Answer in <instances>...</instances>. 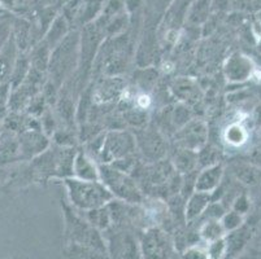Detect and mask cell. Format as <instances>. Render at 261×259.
<instances>
[{"instance_id": "5", "label": "cell", "mask_w": 261, "mask_h": 259, "mask_svg": "<svg viewBox=\"0 0 261 259\" xmlns=\"http://www.w3.org/2000/svg\"><path fill=\"white\" fill-rule=\"evenodd\" d=\"M137 144V153L143 162H158L169 156L168 137L155 125H147L141 128H133Z\"/></svg>"}, {"instance_id": "23", "label": "cell", "mask_w": 261, "mask_h": 259, "mask_svg": "<svg viewBox=\"0 0 261 259\" xmlns=\"http://www.w3.org/2000/svg\"><path fill=\"white\" fill-rule=\"evenodd\" d=\"M134 79L138 84L139 90H142V92L147 94L149 90H152L153 85L156 84V80H158V71L152 70V69L143 68L139 69L137 71V75L134 74Z\"/></svg>"}, {"instance_id": "25", "label": "cell", "mask_w": 261, "mask_h": 259, "mask_svg": "<svg viewBox=\"0 0 261 259\" xmlns=\"http://www.w3.org/2000/svg\"><path fill=\"white\" fill-rule=\"evenodd\" d=\"M198 165L199 168L207 167V166L215 165V163H220V152L218 149H216L215 147L210 146V144H205L201 149H199L198 152Z\"/></svg>"}, {"instance_id": "17", "label": "cell", "mask_w": 261, "mask_h": 259, "mask_svg": "<svg viewBox=\"0 0 261 259\" xmlns=\"http://www.w3.org/2000/svg\"><path fill=\"white\" fill-rule=\"evenodd\" d=\"M170 162L178 174L185 175L199 170L198 165V153L194 151L182 148H174V152L170 156Z\"/></svg>"}, {"instance_id": "1", "label": "cell", "mask_w": 261, "mask_h": 259, "mask_svg": "<svg viewBox=\"0 0 261 259\" xmlns=\"http://www.w3.org/2000/svg\"><path fill=\"white\" fill-rule=\"evenodd\" d=\"M63 184L66 189L69 204L81 213L106 206L113 199V196L100 180L91 182L70 177L64 179Z\"/></svg>"}, {"instance_id": "33", "label": "cell", "mask_w": 261, "mask_h": 259, "mask_svg": "<svg viewBox=\"0 0 261 259\" xmlns=\"http://www.w3.org/2000/svg\"><path fill=\"white\" fill-rule=\"evenodd\" d=\"M253 117H255L256 125L260 126V127H261V105L256 106V108H255V113H253Z\"/></svg>"}, {"instance_id": "4", "label": "cell", "mask_w": 261, "mask_h": 259, "mask_svg": "<svg viewBox=\"0 0 261 259\" xmlns=\"http://www.w3.org/2000/svg\"><path fill=\"white\" fill-rule=\"evenodd\" d=\"M61 209L65 220V237L68 242L91 246L107 253L103 234L87 222L84 214H81V211L75 210L69 203L65 201H61Z\"/></svg>"}, {"instance_id": "16", "label": "cell", "mask_w": 261, "mask_h": 259, "mask_svg": "<svg viewBox=\"0 0 261 259\" xmlns=\"http://www.w3.org/2000/svg\"><path fill=\"white\" fill-rule=\"evenodd\" d=\"M211 201H212V193L198 191L194 192L186 199V205H185V218H186L187 224L198 220L204 210L207 209V206L210 205Z\"/></svg>"}, {"instance_id": "18", "label": "cell", "mask_w": 261, "mask_h": 259, "mask_svg": "<svg viewBox=\"0 0 261 259\" xmlns=\"http://www.w3.org/2000/svg\"><path fill=\"white\" fill-rule=\"evenodd\" d=\"M66 259H109L108 254L91 246L68 242L64 250Z\"/></svg>"}, {"instance_id": "27", "label": "cell", "mask_w": 261, "mask_h": 259, "mask_svg": "<svg viewBox=\"0 0 261 259\" xmlns=\"http://www.w3.org/2000/svg\"><path fill=\"white\" fill-rule=\"evenodd\" d=\"M226 211V208L221 201L212 199L198 220H220Z\"/></svg>"}, {"instance_id": "26", "label": "cell", "mask_w": 261, "mask_h": 259, "mask_svg": "<svg viewBox=\"0 0 261 259\" xmlns=\"http://www.w3.org/2000/svg\"><path fill=\"white\" fill-rule=\"evenodd\" d=\"M220 222H221L225 232L229 234V232L236 231V229H238L239 227L243 225L244 218L242 214L237 213V211H234L232 209H230V210H227L226 213L224 214V217L220 219Z\"/></svg>"}, {"instance_id": "14", "label": "cell", "mask_w": 261, "mask_h": 259, "mask_svg": "<svg viewBox=\"0 0 261 259\" xmlns=\"http://www.w3.org/2000/svg\"><path fill=\"white\" fill-rule=\"evenodd\" d=\"M173 96L179 101V103L185 104V105L190 106L198 104L201 100L200 89H199L198 83L195 80L189 79V78H179L175 79L174 83L170 87Z\"/></svg>"}, {"instance_id": "21", "label": "cell", "mask_w": 261, "mask_h": 259, "mask_svg": "<svg viewBox=\"0 0 261 259\" xmlns=\"http://www.w3.org/2000/svg\"><path fill=\"white\" fill-rule=\"evenodd\" d=\"M198 235L205 244H210V242L225 237L226 232L220 220H200Z\"/></svg>"}, {"instance_id": "13", "label": "cell", "mask_w": 261, "mask_h": 259, "mask_svg": "<svg viewBox=\"0 0 261 259\" xmlns=\"http://www.w3.org/2000/svg\"><path fill=\"white\" fill-rule=\"evenodd\" d=\"M224 178L225 168L221 162L207 166V167L199 168L198 175H196L195 191L213 193L220 187Z\"/></svg>"}, {"instance_id": "10", "label": "cell", "mask_w": 261, "mask_h": 259, "mask_svg": "<svg viewBox=\"0 0 261 259\" xmlns=\"http://www.w3.org/2000/svg\"><path fill=\"white\" fill-rule=\"evenodd\" d=\"M92 87V103L96 106L116 105L126 90L122 77H101Z\"/></svg>"}, {"instance_id": "12", "label": "cell", "mask_w": 261, "mask_h": 259, "mask_svg": "<svg viewBox=\"0 0 261 259\" xmlns=\"http://www.w3.org/2000/svg\"><path fill=\"white\" fill-rule=\"evenodd\" d=\"M20 153L25 158H35L51 147V140L42 130H25L21 134Z\"/></svg>"}, {"instance_id": "2", "label": "cell", "mask_w": 261, "mask_h": 259, "mask_svg": "<svg viewBox=\"0 0 261 259\" xmlns=\"http://www.w3.org/2000/svg\"><path fill=\"white\" fill-rule=\"evenodd\" d=\"M80 64V38L77 34L68 35L60 44L55 47L51 52L48 64V73L52 83L63 87L64 83L69 79L78 69Z\"/></svg>"}, {"instance_id": "29", "label": "cell", "mask_w": 261, "mask_h": 259, "mask_svg": "<svg viewBox=\"0 0 261 259\" xmlns=\"http://www.w3.org/2000/svg\"><path fill=\"white\" fill-rule=\"evenodd\" d=\"M207 251L210 259H225V255H226V241H225V237L207 244Z\"/></svg>"}, {"instance_id": "8", "label": "cell", "mask_w": 261, "mask_h": 259, "mask_svg": "<svg viewBox=\"0 0 261 259\" xmlns=\"http://www.w3.org/2000/svg\"><path fill=\"white\" fill-rule=\"evenodd\" d=\"M139 241L142 259H172L174 255V242L160 227L147 228Z\"/></svg>"}, {"instance_id": "15", "label": "cell", "mask_w": 261, "mask_h": 259, "mask_svg": "<svg viewBox=\"0 0 261 259\" xmlns=\"http://www.w3.org/2000/svg\"><path fill=\"white\" fill-rule=\"evenodd\" d=\"M73 178L81 180H100L99 175V163L86 153L84 149L77 151L74 163H73Z\"/></svg>"}, {"instance_id": "9", "label": "cell", "mask_w": 261, "mask_h": 259, "mask_svg": "<svg viewBox=\"0 0 261 259\" xmlns=\"http://www.w3.org/2000/svg\"><path fill=\"white\" fill-rule=\"evenodd\" d=\"M208 125L201 118L194 117L170 137L174 148L198 152L208 142Z\"/></svg>"}, {"instance_id": "30", "label": "cell", "mask_w": 261, "mask_h": 259, "mask_svg": "<svg viewBox=\"0 0 261 259\" xmlns=\"http://www.w3.org/2000/svg\"><path fill=\"white\" fill-rule=\"evenodd\" d=\"M182 259H210L207 246H201L199 244L189 245L182 251Z\"/></svg>"}, {"instance_id": "7", "label": "cell", "mask_w": 261, "mask_h": 259, "mask_svg": "<svg viewBox=\"0 0 261 259\" xmlns=\"http://www.w3.org/2000/svg\"><path fill=\"white\" fill-rule=\"evenodd\" d=\"M137 153V144L132 130H109L106 131L103 148L98 157V163H112L115 161L134 156Z\"/></svg>"}, {"instance_id": "24", "label": "cell", "mask_w": 261, "mask_h": 259, "mask_svg": "<svg viewBox=\"0 0 261 259\" xmlns=\"http://www.w3.org/2000/svg\"><path fill=\"white\" fill-rule=\"evenodd\" d=\"M65 37H66V23L65 21L59 18V20L54 23V26L51 27L48 34H47V38L46 40H44V43H46L49 48L54 49L55 47L63 42V39Z\"/></svg>"}, {"instance_id": "34", "label": "cell", "mask_w": 261, "mask_h": 259, "mask_svg": "<svg viewBox=\"0 0 261 259\" xmlns=\"http://www.w3.org/2000/svg\"><path fill=\"white\" fill-rule=\"evenodd\" d=\"M16 0H0V4L3 7H7V8H12L15 6Z\"/></svg>"}, {"instance_id": "28", "label": "cell", "mask_w": 261, "mask_h": 259, "mask_svg": "<svg viewBox=\"0 0 261 259\" xmlns=\"http://www.w3.org/2000/svg\"><path fill=\"white\" fill-rule=\"evenodd\" d=\"M13 56H15V52L8 54L0 53V82L6 80L13 73L16 65V57Z\"/></svg>"}, {"instance_id": "3", "label": "cell", "mask_w": 261, "mask_h": 259, "mask_svg": "<svg viewBox=\"0 0 261 259\" xmlns=\"http://www.w3.org/2000/svg\"><path fill=\"white\" fill-rule=\"evenodd\" d=\"M99 175L100 182L115 199L134 205H142L146 201V194L129 172L118 170L111 163H100Z\"/></svg>"}, {"instance_id": "36", "label": "cell", "mask_w": 261, "mask_h": 259, "mask_svg": "<svg viewBox=\"0 0 261 259\" xmlns=\"http://www.w3.org/2000/svg\"><path fill=\"white\" fill-rule=\"evenodd\" d=\"M241 259H251V258H241Z\"/></svg>"}, {"instance_id": "11", "label": "cell", "mask_w": 261, "mask_h": 259, "mask_svg": "<svg viewBox=\"0 0 261 259\" xmlns=\"http://www.w3.org/2000/svg\"><path fill=\"white\" fill-rule=\"evenodd\" d=\"M224 74L230 83H243L255 77V64L248 56L242 53L232 54L225 61Z\"/></svg>"}, {"instance_id": "19", "label": "cell", "mask_w": 261, "mask_h": 259, "mask_svg": "<svg viewBox=\"0 0 261 259\" xmlns=\"http://www.w3.org/2000/svg\"><path fill=\"white\" fill-rule=\"evenodd\" d=\"M232 175L246 185H256L261 183V168L253 163L238 162L231 167Z\"/></svg>"}, {"instance_id": "31", "label": "cell", "mask_w": 261, "mask_h": 259, "mask_svg": "<svg viewBox=\"0 0 261 259\" xmlns=\"http://www.w3.org/2000/svg\"><path fill=\"white\" fill-rule=\"evenodd\" d=\"M251 208V199L250 197L247 196L246 193H238L236 196V198L232 199L231 203V209L237 213L242 214V215H246Z\"/></svg>"}, {"instance_id": "6", "label": "cell", "mask_w": 261, "mask_h": 259, "mask_svg": "<svg viewBox=\"0 0 261 259\" xmlns=\"http://www.w3.org/2000/svg\"><path fill=\"white\" fill-rule=\"evenodd\" d=\"M101 234L109 259H142L141 241L133 228L112 225Z\"/></svg>"}, {"instance_id": "20", "label": "cell", "mask_w": 261, "mask_h": 259, "mask_svg": "<svg viewBox=\"0 0 261 259\" xmlns=\"http://www.w3.org/2000/svg\"><path fill=\"white\" fill-rule=\"evenodd\" d=\"M84 217L86 218L87 222L95 227L98 231L104 232L108 228L112 227V218L109 213L108 206H101V208L92 209V210L84 211Z\"/></svg>"}, {"instance_id": "32", "label": "cell", "mask_w": 261, "mask_h": 259, "mask_svg": "<svg viewBox=\"0 0 261 259\" xmlns=\"http://www.w3.org/2000/svg\"><path fill=\"white\" fill-rule=\"evenodd\" d=\"M251 163H253L255 166H257L258 168H261V146L258 148H256L255 151L251 153L250 156Z\"/></svg>"}, {"instance_id": "22", "label": "cell", "mask_w": 261, "mask_h": 259, "mask_svg": "<svg viewBox=\"0 0 261 259\" xmlns=\"http://www.w3.org/2000/svg\"><path fill=\"white\" fill-rule=\"evenodd\" d=\"M248 139V131L241 123H231L224 131V140L227 146L241 147Z\"/></svg>"}, {"instance_id": "35", "label": "cell", "mask_w": 261, "mask_h": 259, "mask_svg": "<svg viewBox=\"0 0 261 259\" xmlns=\"http://www.w3.org/2000/svg\"><path fill=\"white\" fill-rule=\"evenodd\" d=\"M258 97H260V99H261V85H260V87H258Z\"/></svg>"}]
</instances>
